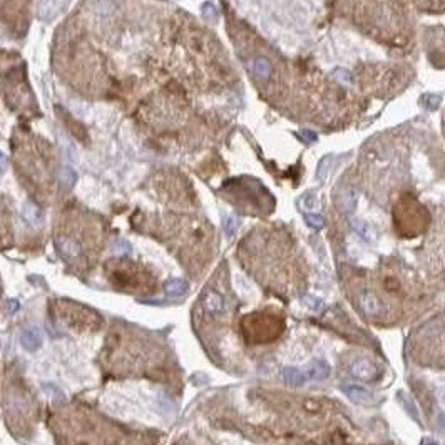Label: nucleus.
I'll use <instances>...</instances> for the list:
<instances>
[{
	"label": "nucleus",
	"mask_w": 445,
	"mask_h": 445,
	"mask_svg": "<svg viewBox=\"0 0 445 445\" xmlns=\"http://www.w3.org/2000/svg\"><path fill=\"white\" fill-rule=\"evenodd\" d=\"M285 328V320L275 313H254L243 320V330L253 343H266L278 338Z\"/></svg>",
	"instance_id": "nucleus-1"
},
{
	"label": "nucleus",
	"mask_w": 445,
	"mask_h": 445,
	"mask_svg": "<svg viewBox=\"0 0 445 445\" xmlns=\"http://www.w3.org/2000/svg\"><path fill=\"white\" fill-rule=\"evenodd\" d=\"M358 305L362 308V311H365L367 315L378 316L385 311V305L382 303V299L373 293H362L358 297Z\"/></svg>",
	"instance_id": "nucleus-2"
},
{
	"label": "nucleus",
	"mask_w": 445,
	"mask_h": 445,
	"mask_svg": "<svg viewBox=\"0 0 445 445\" xmlns=\"http://www.w3.org/2000/svg\"><path fill=\"white\" fill-rule=\"evenodd\" d=\"M351 373L360 378V380H373V378L378 377V367L370 360H356V362L351 365Z\"/></svg>",
	"instance_id": "nucleus-3"
},
{
	"label": "nucleus",
	"mask_w": 445,
	"mask_h": 445,
	"mask_svg": "<svg viewBox=\"0 0 445 445\" xmlns=\"http://www.w3.org/2000/svg\"><path fill=\"white\" fill-rule=\"evenodd\" d=\"M55 246H57L59 253L62 254L64 258L76 259V258L81 256V253H82L81 245H79L76 240H72V238H67V236H59V238H57V240H55Z\"/></svg>",
	"instance_id": "nucleus-4"
},
{
	"label": "nucleus",
	"mask_w": 445,
	"mask_h": 445,
	"mask_svg": "<svg viewBox=\"0 0 445 445\" xmlns=\"http://www.w3.org/2000/svg\"><path fill=\"white\" fill-rule=\"evenodd\" d=\"M343 390H345V394L350 396L351 402L358 403V405H367V407H372V405H375L377 398L375 395L372 394V392L365 390L362 389V387H343Z\"/></svg>",
	"instance_id": "nucleus-5"
},
{
	"label": "nucleus",
	"mask_w": 445,
	"mask_h": 445,
	"mask_svg": "<svg viewBox=\"0 0 445 445\" xmlns=\"http://www.w3.org/2000/svg\"><path fill=\"white\" fill-rule=\"evenodd\" d=\"M202 306L211 315H221L224 313V299L219 293L208 292L202 298Z\"/></svg>",
	"instance_id": "nucleus-6"
},
{
	"label": "nucleus",
	"mask_w": 445,
	"mask_h": 445,
	"mask_svg": "<svg viewBox=\"0 0 445 445\" xmlns=\"http://www.w3.org/2000/svg\"><path fill=\"white\" fill-rule=\"evenodd\" d=\"M20 343H22V346H24L25 350H29V351L39 350V348L42 346V333H41V330H37V328H27V330H24V333H22V338H20Z\"/></svg>",
	"instance_id": "nucleus-7"
},
{
	"label": "nucleus",
	"mask_w": 445,
	"mask_h": 445,
	"mask_svg": "<svg viewBox=\"0 0 445 445\" xmlns=\"http://www.w3.org/2000/svg\"><path fill=\"white\" fill-rule=\"evenodd\" d=\"M330 373H332V368L327 362L323 360H316L310 365L308 368V377L313 378V380H323V378H328Z\"/></svg>",
	"instance_id": "nucleus-8"
},
{
	"label": "nucleus",
	"mask_w": 445,
	"mask_h": 445,
	"mask_svg": "<svg viewBox=\"0 0 445 445\" xmlns=\"http://www.w3.org/2000/svg\"><path fill=\"white\" fill-rule=\"evenodd\" d=\"M22 214H24V219L27 221L29 224H32V226H39V224L42 223V211L37 208L35 204H32V202H25L24 204V209H22Z\"/></svg>",
	"instance_id": "nucleus-9"
},
{
	"label": "nucleus",
	"mask_w": 445,
	"mask_h": 445,
	"mask_svg": "<svg viewBox=\"0 0 445 445\" xmlns=\"http://www.w3.org/2000/svg\"><path fill=\"white\" fill-rule=\"evenodd\" d=\"M186 290H188L186 281H183L179 278L169 280L164 285V292L169 295V297H183V295L186 293Z\"/></svg>",
	"instance_id": "nucleus-10"
},
{
	"label": "nucleus",
	"mask_w": 445,
	"mask_h": 445,
	"mask_svg": "<svg viewBox=\"0 0 445 445\" xmlns=\"http://www.w3.org/2000/svg\"><path fill=\"white\" fill-rule=\"evenodd\" d=\"M57 112L62 114V121H64V124L69 127L70 132H72L74 136H77V138H86V131L82 129L81 124L77 126V122L74 121V117H70V114H69L67 111H62V109H60V107H57Z\"/></svg>",
	"instance_id": "nucleus-11"
},
{
	"label": "nucleus",
	"mask_w": 445,
	"mask_h": 445,
	"mask_svg": "<svg viewBox=\"0 0 445 445\" xmlns=\"http://www.w3.org/2000/svg\"><path fill=\"white\" fill-rule=\"evenodd\" d=\"M251 70H253L254 76H258L261 79H266L271 72V65L266 59L259 57V59H254L253 62H251Z\"/></svg>",
	"instance_id": "nucleus-12"
},
{
	"label": "nucleus",
	"mask_w": 445,
	"mask_h": 445,
	"mask_svg": "<svg viewBox=\"0 0 445 445\" xmlns=\"http://www.w3.org/2000/svg\"><path fill=\"white\" fill-rule=\"evenodd\" d=\"M283 378H285V382L288 383V385H292V387H299V385H303V383H305V375H303L301 372H298L297 368H285L283 370Z\"/></svg>",
	"instance_id": "nucleus-13"
},
{
	"label": "nucleus",
	"mask_w": 445,
	"mask_h": 445,
	"mask_svg": "<svg viewBox=\"0 0 445 445\" xmlns=\"http://www.w3.org/2000/svg\"><path fill=\"white\" fill-rule=\"evenodd\" d=\"M60 183H62L65 188H74L77 183V173L70 166L62 167V169H60Z\"/></svg>",
	"instance_id": "nucleus-14"
},
{
	"label": "nucleus",
	"mask_w": 445,
	"mask_h": 445,
	"mask_svg": "<svg viewBox=\"0 0 445 445\" xmlns=\"http://www.w3.org/2000/svg\"><path fill=\"white\" fill-rule=\"evenodd\" d=\"M305 221L308 223V226L315 228V230H321V228L325 226L323 218H321L320 214H315V213H308V214L305 216Z\"/></svg>",
	"instance_id": "nucleus-15"
},
{
	"label": "nucleus",
	"mask_w": 445,
	"mask_h": 445,
	"mask_svg": "<svg viewBox=\"0 0 445 445\" xmlns=\"http://www.w3.org/2000/svg\"><path fill=\"white\" fill-rule=\"evenodd\" d=\"M202 17H204V19L208 20V22H214L216 19H218V12H216L214 5L211 2H208V3H204V5H202Z\"/></svg>",
	"instance_id": "nucleus-16"
},
{
	"label": "nucleus",
	"mask_w": 445,
	"mask_h": 445,
	"mask_svg": "<svg viewBox=\"0 0 445 445\" xmlns=\"http://www.w3.org/2000/svg\"><path fill=\"white\" fill-rule=\"evenodd\" d=\"M112 251L116 254H129L131 251H132V248H131V245L127 243V241L119 240V241H116V243L112 245Z\"/></svg>",
	"instance_id": "nucleus-17"
},
{
	"label": "nucleus",
	"mask_w": 445,
	"mask_h": 445,
	"mask_svg": "<svg viewBox=\"0 0 445 445\" xmlns=\"http://www.w3.org/2000/svg\"><path fill=\"white\" fill-rule=\"evenodd\" d=\"M238 219L235 218V216H228L226 221H224V231H226V236H233L238 230Z\"/></svg>",
	"instance_id": "nucleus-18"
},
{
	"label": "nucleus",
	"mask_w": 445,
	"mask_h": 445,
	"mask_svg": "<svg viewBox=\"0 0 445 445\" xmlns=\"http://www.w3.org/2000/svg\"><path fill=\"white\" fill-rule=\"evenodd\" d=\"M298 138L303 141V143H315L316 141V134L315 132H311V131H299L298 132Z\"/></svg>",
	"instance_id": "nucleus-19"
},
{
	"label": "nucleus",
	"mask_w": 445,
	"mask_h": 445,
	"mask_svg": "<svg viewBox=\"0 0 445 445\" xmlns=\"http://www.w3.org/2000/svg\"><path fill=\"white\" fill-rule=\"evenodd\" d=\"M306 306L311 308V311H318V310H321V308H323V303H321L318 298L311 297V298L306 299Z\"/></svg>",
	"instance_id": "nucleus-20"
},
{
	"label": "nucleus",
	"mask_w": 445,
	"mask_h": 445,
	"mask_svg": "<svg viewBox=\"0 0 445 445\" xmlns=\"http://www.w3.org/2000/svg\"><path fill=\"white\" fill-rule=\"evenodd\" d=\"M422 100H429V104H427V107H435L439 102H440V96H432V94H427L422 98Z\"/></svg>",
	"instance_id": "nucleus-21"
},
{
	"label": "nucleus",
	"mask_w": 445,
	"mask_h": 445,
	"mask_svg": "<svg viewBox=\"0 0 445 445\" xmlns=\"http://www.w3.org/2000/svg\"><path fill=\"white\" fill-rule=\"evenodd\" d=\"M19 308H20V303L17 301L15 298H12V299H8V301H7V310L10 311V313H15V311H19Z\"/></svg>",
	"instance_id": "nucleus-22"
},
{
	"label": "nucleus",
	"mask_w": 445,
	"mask_h": 445,
	"mask_svg": "<svg viewBox=\"0 0 445 445\" xmlns=\"http://www.w3.org/2000/svg\"><path fill=\"white\" fill-rule=\"evenodd\" d=\"M8 169V159L3 152H0V174H3Z\"/></svg>",
	"instance_id": "nucleus-23"
}]
</instances>
